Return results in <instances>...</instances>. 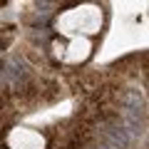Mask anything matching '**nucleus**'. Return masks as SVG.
Returning a JSON list of instances; mask_svg holds the SVG:
<instances>
[{"mask_svg":"<svg viewBox=\"0 0 149 149\" xmlns=\"http://www.w3.org/2000/svg\"><path fill=\"white\" fill-rule=\"evenodd\" d=\"M8 45H10V37H3V40H0V52H3Z\"/></svg>","mask_w":149,"mask_h":149,"instance_id":"f257e3e1","label":"nucleus"}]
</instances>
